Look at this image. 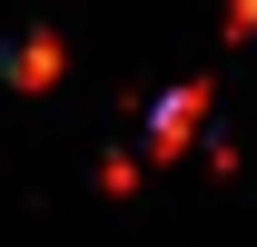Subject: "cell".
I'll return each instance as SVG.
<instances>
[{
	"label": "cell",
	"mask_w": 257,
	"mask_h": 247,
	"mask_svg": "<svg viewBox=\"0 0 257 247\" xmlns=\"http://www.w3.org/2000/svg\"><path fill=\"white\" fill-rule=\"evenodd\" d=\"M198 119H208V89H168V99H159V119H149V149H188Z\"/></svg>",
	"instance_id": "obj_1"
},
{
	"label": "cell",
	"mask_w": 257,
	"mask_h": 247,
	"mask_svg": "<svg viewBox=\"0 0 257 247\" xmlns=\"http://www.w3.org/2000/svg\"><path fill=\"white\" fill-rule=\"evenodd\" d=\"M50 69H60V50H50V40H30V50H20V89H40Z\"/></svg>",
	"instance_id": "obj_2"
}]
</instances>
